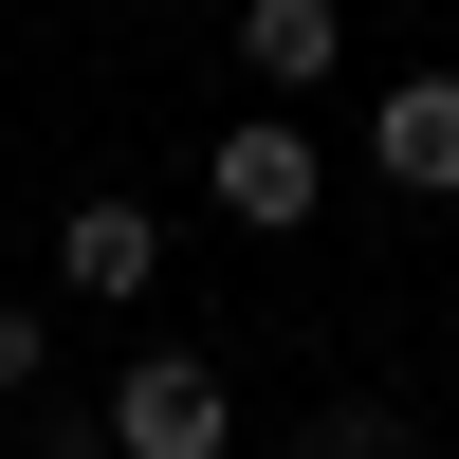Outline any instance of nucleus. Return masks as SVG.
Instances as JSON below:
<instances>
[{"instance_id":"1","label":"nucleus","mask_w":459,"mask_h":459,"mask_svg":"<svg viewBox=\"0 0 459 459\" xmlns=\"http://www.w3.org/2000/svg\"><path fill=\"white\" fill-rule=\"evenodd\" d=\"M110 459H239V386H221L203 350H147L129 386H110Z\"/></svg>"},{"instance_id":"7","label":"nucleus","mask_w":459,"mask_h":459,"mask_svg":"<svg viewBox=\"0 0 459 459\" xmlns=\"http://www.w3.org/2000/svg\"><path fill=\"white\" fill-rule=\"evenodd\" d=\"M37 459H110V404H56V386H37Z\"/></svg>"},{"instance_id":"2","label":"nucleus","mask_w":459,"mask_h":459,"mask_svg":"<svg viewBox=\"0 0 459 459\" xmlns=\"http://www.w3.org/2000/svg\"><path fill=\"white\" fill-rule=\"evenodd\" d=\"M203 184H221V221L294 239V221H313V129H294V110H239V129L203 147Z\"/></svg>"},{"instance_id":"3","label":"nucleus","mask_w":459,"mask_h":459,"mask_svg":"<svg viewBox=\"0 0 459 459\" xmlns=\"http://www.w3.org/2000/svg\"><path fill=\"white\" fill-rule=\"evenodd\" d=\"M147 276H166V221H147L129 184H92V203L56 221V294H92V313H129Z\"/></svg>"},{"instance_id":"4","label":"nucleus","mask_w":459,"mask_h":459,"mask_svg":"<svg viewBox=\"0 0 459 459\" xmlns=\"http://www.w3.org/2000/svg\"><path fill=\"white\" fill-rule=\"evenodd\" d=\"M368 166H386L404 203H459V74H386V110H368Z\"/></svg>"},{"instance_id":"5","label":"nucleus","mask_w":459,"mask_h":459,"mask_svg":"<svg viewBox=\"0 0 459 459\" xmlns=\"http://www.w3.org/2000/svg\"><path fill=\"white\" fill-rule=\"evenodd\" d=\"M331 56H350V0H239V74L257 92H331Z\"/></svg>"},{"instance_id":"8","label":"nucleus","mask_w":459,"mask_h":459,"mask_svg":"<svg viewBox=\"0 0 459 459\" xmlns=\"http://www.w3.org/2000/svg\"><path fill=\"white\" fill-rule=\"evenodd\" d=\"M19 386H37V313L0 294V404H19Z\"/></svg>"},{"instance_id":"6","label":"nucleus","mask_w":459,"mask_h":459,"mask_svg":"<svg viewBox=\"0 0 459 459\" xmlns=\"http://www.w3.org/2000/svg\"><path fill=\"white\" fill-rule=\"evenodd\" d=\"M313 459H404V404H331V423H313Z\"/></svg>"}]
</instances>
